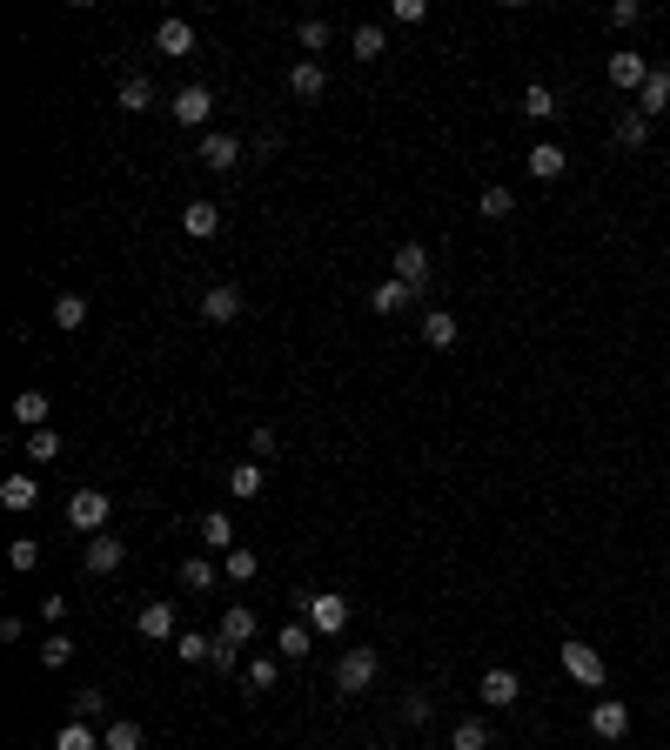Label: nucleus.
I'll list each match as a JSON object with an SVG mask.
<instances>
[{
    "instance_id": "nucleus-1",
    "label": "nucleus",
    "mask_w": 670,
    "mask_h": 750,
    "mask_svg": "<svg viewBox=\"0 0 670 750\" xmlns=\"http://www.w3.org/2000/svg\"><path fill=\"white\" fill-rule=\"evenodd\" d=\"M295 603H302V617H309L315 637H342V630H349V596L342 590H295Z\"/></svg>"
},
{
    "instance_id": "nucleus-2",
    "label": "nucleus",
    "mask_w": 670,
    "mask_h": 750,
    "mask_svg": "<svg viewBox=\"0 0 670 750\" xmlns=\"http://www.w3.org/2000/svg\"><path fill=\"white\" fill-rule=\"evenodd\" d=\"M67 523H74L81 536H101L114 523V496L108 489H94V483H81L74 496H67Z\"/></svg>"
},
{
    "instance_id": "nucleus-3",
    "label": "nucleus",
    "mask_w": 670,
    "mask_h": 750,
    "mask_svg": "<svg viewBox=\"0 0 670 750\" xmlns=\"http://www.w3.org/2000/svg\"><path fill=\"white\" fill-rule=\"evenodd\" d=\"M376 677H382V657L369 650V643H356V650H342V657H335V690H342V697H362Z\"/></svg>"
},
{
    "instance_id": "nucleus-4",
    "label": "nucleus",
    "mask_w": 670,
    "mask_h": 750,
    "mask_svg": "<svg viewBox=\"0 0 670 750\" xmlns=\"http://www.w3.org/2000/svg\"><path fill=\"white\" fill-rule=\"evenodd\" d=\"M557 657H563V677H570V684H583V690H603V677H610V663H603L597 643H577V637H570Z\"/></svg>"
},
{
    "instance_id": "nucleus-5",
    "label": "nucleus",
    "mask_w": 670,
    "mask_h": 750,
    "mask_svg": "<svg viewBox=\"0 0 670 750\" xmlns=\"http://www.w3.org/2000/svg\"><path fill=\"white\" fill-rule=\"evenodd\" d=\"M121 563H128V543H121V536H108V530L88 536V550H81V570L88 576H114Z\"/></svg>"
},
{
    "instance_id": "nucleus-6",
    "label": "nucleus",
    "mask_w": 670,
    "mask_h": 750,
    "mask_svg": "<svg viewBox=\"0 0 670 750\" xmlns=\"http://www.w3.org/2000/svg\"><path fill=\"white\" fill-rule=\"evenodd\" d=\"M201 168H208V175H235V168H242V141H235V134H201Z\"/></svg>"
},
{
    "instance_id": "nucleus-7",
    "label": "nucleus",
    "mask_w": 670,
    "mask_h": 750,
    "mask_svg": "<svg viewBox=\"0 0 670 750\" xmlns=\"http://www.w3.org/2000/svg\"><path fill=\"white\" fill-rule=\"evenodd\" d=\"M201 322H215V329L242 322V288H235V282H215L208 295H201Z\"/></svg>"
},
{
    "instance_id": "nucleus-8",
    "label": "nucleus",
    "mask_w": 670,
    "mask_h": 750,
    "mask_svg": "<svg viewBox=\"0 0 670 750\" xmlns=\"http://www.w3.org/2000/svg\"><path fill=\"white\" fill-rule=\"evenodd\" d=\"M389 268H396V282L409 288V295H423V288H429V248L423 242H402Z\"/></svg>"
},
{
    "instance_id": "nucleus-9",
    "label": "nucleus",
    "mask_w": 670,
    "mask_h": 750,
    "mask_svg": "<svg viewBox=\"0 0 670 750\" xmlns=\"http://www.w3.org/2000/svg\"><path fill=\"white\" fill-rule=\"evenodd\" d=\"M181 121V128H201V121H208V114H215V94L201 88V81H188V88L175 94V108H168Z\"/></svg>"
},
{
    "instance_id": "nucleus-10",
    "label": "nucleus",
    "mask_w": 670,
    "mask_h": 750,
    "mask_svg": "<svg viewBox=\"0 0 670 750\" xmlns=\"http://www.w3.org/2000/svg\"><path fill=\"white\" fill-rule=\"evenodd\" d=\"M134 630H141L148 643H175V637H181V630H175V603H141Z\"/></svg>"
},
{
    "instance_id": "nucleus-11",
    "label": "nucleus",
    "mask_w": 670,
    "mask_h": 750,
    "mask_svg": "<svg viewBox=\"0 0 670 750\" xmlns=\"http://www.w3.org/2000/svg\"><path fill=\"white\" fill-rule=\"evenodd\" d=\"M590 730H597L603 744H617V737L630 730V704H624V697H603V704L590 710Z\"/></svg>"
},
{
    "instance_id": "nucleus-12",
    "label": "nucleus",
    "mask_w": 670,
    "mask_h": 750,
    "mask_svg": "<svg viewBox=\"0 0 670 750\" xmlns=\"http://www.w3.org/2000/svg\"><path fill=\"white\" fill-rule=\"evenodd\" d=\"M610 81H617V88H624V94H637V88H644V81H650V61H644V54H630V47H624V54H610Z\"/></svg>"
},
{
    "instance_id": "nucleus-13",
    "label": "nucleus",
    "mask_w": 670,
    "mask_h": 750,
    "mask_svg": "<svg viewBox=\"0 0 670 750\" xmlns=\"http://www.w3.org/2000/svg\"><path fill=\"white\" fill-rule=\"evenodd\" d=\"M282 684V657H248L242 663V690L248 697H262V690H275Z\"/></svg>"
},
{
    "instance_id": "nucleus-14",
    "label": "nucleus",
    "mask_w": 670,
    "mask_h": 750,
    "mask_svg": "<svg viewBox=\"0 0 670 750\" xmlns=\"http://www.w3.org/2000/svg\"><path fill=\"white\" fill-rule=\"evenodd\" d=\"M155 54H168V61L195 54V27H188V21H161L155 27Z\"/></svg>"
},
{
    "instance_id": "nucleus-15",
    "label": "nucleus",
    "mask_w": 670,
    "mask_h": 750,
    "mask_svg": "<svg viewBox=\"0 0 670 750\" xmlns=\"http://www.w3.org/2000/svg\"><path fill=\"white\" fill-rule=\"evenodd\" d=\"M516 697H523L516 670H483V704H490V710H510Z\"/></svg>"
},
{
    "instance_id": "nucleus-16",
    "label": "nucleus",
    "mask_w": 670,
    "mask_h": 750,
    "mask_svg": "<svg viewBox=\"0 0 670 750\" xmlns=\"http://www.w3.org/2000/svg\"><path fill=\"white\" fill-rule=\"evenodd\" d=\"M201 550H235V516H228V509H208V516H201Z\"/></svg>"
},
{
    "instance_id": "nucleus-17",
    "label": "nucleus",
    "mask_w": 670,
    "mask_h": 750,
    "mask_svg": "<svg viewBox=\"0 0 670 750\" xmlns=\"http://www.w3.org/2000/svg\"><path fill=\"white\" fill-rule=\"evenodd\" d=\"M664 108H670V67H650V81L637 88V114L650 121V114H664Z\"/></svg>"
},
{
    "instance_id": "nucleus-18",
    "label": "nucleus",
    "mask_w": 670,
    "mask_h": 750,
    "mask_svg": "<svg viewBox=\"0 0 670 750\" xmlns=\"http://www.w3.org/2000/svg\"><path fill=\"white\" fill-rule=\"evenodd\" d=\"M262 489H268L262 463H235V469H228V496H235V503H255Z\"/></svg>"
},
{
    "instance_id": "nucleus-19",
    "label": "nucleus",
    "mask_w": 670,
    "mask_h": 750,
    "mask_svg": "<svg viewBox=\"0 0 670 750\" xmlns=\"http://www.w3.org/2000/svg\"><path fill=\"white\" fill-rule=\"evenodd\" d=\"M523 161H530V175H536V181H557L563 168H570V155H563L557 141H536V148H530Z\"/></svg>"
},
{
    "instance_id": "nucleus-20",
    "label": "nucleus",
    "mask_w": 670,
    "mask_h": 750,
    "mask_svg": "<svg viewBox=\"0 0 670 750\" xmlns=\"http://www.w3.org/2000/svg\"><path fill=\"white\" fill-rule=\"evenodd\" d=\"M181 228H188L195 242H208V235L222 228V208H215V201H188V208H181Z\"/></svg>"
},
{
    "instance_id": "nucleus-21",
    "label": "nucleus",
    "mask_w": 670,
    "mask_h": 750,
    "mask_svg": "<svg viewBox=\"0 0 670 750\" xmlns=\"http://www.w3.org/2000/svg\"><path fill=\"white\" fill-rule=\"evenodd\" d=\"M67 717H74V724H101V717H108V697H101V690H74V697H67Z\"/></svg>"
},
{
    "instance_id": "nucleus-22",
    "label": "nucleus",
    "mask_w": 670,
    "mask_h": 750,
    "mask_svg": "<svg viewBox=\"0 0 670 750\" xmlns=\"http://www.w3.org/2000/svg\"><path fill=\"white\" fill-rule=\"evenodd\" d=\"M289 88L302 94V101H315V94L329 88V74H322V61H295V67H289Z\"/></svg>"
},
{
    "instance_id": "nucleus-23",
    "label": "nucleus",
    "mask_w": 670,
    "mask_h": 750,
    "mask_svg": "<svg viewBox=\"0 0 670 750\" xmlns=\"http://www.w3.org/2000/svg\"><path fill=\"white\" fill-rule=\"evenodd\" d=\"M423 342H429V349H456V315H449V309H429V315H423Z\"/></svg>"
},
{
    "instance_id": "nucleus-24",
    "label": "nucleus",
    "mask_w": 670,
    "mask_h": 750,
    "mask_svg": "<svg viewBox=\"0 0 670 750\" xmlns=\"http://www.w3.org/2000/svg\"><path fill=\"white\" fill-rule=\"evenodd\" d=\"M222 643H255V610H248V603L222 610Z\"/></svg>"
},
{
    "instance_id": "nucleus-25",
    "label": "nucleus",
    "mask_w": 670,
    "mask_h": 750,
    "mask_svg": "<svg viewBox=\"0 0 670 750\" xmlns=\"http://www.w3.org/2000/svg\"><path fill=\"white\" fill-rule=\"evenodd\" d=\"M0 503L7 509H34L41 503V483H34V476H7V483H0Z\"/></svg>"
},
{
    "instance_id": "nucleus-26",
    "label": "nucleus",
    "mask_w": 670,
    "mask_h": 750,
    "mask_svg": "<svg viewBox=\"0 0 670 750\" xmlns=\"http://www.w3.org/2000/svg\"><path fill=\"white\" fill-rule=\"evenodd\" d=\"M409 302H416V295H409V288H402L396 275H389V282H382L376 295H369V309H376V315H402V309H409Z\"/></svg>"
},
{
    "instance_id": "nucleus-27",
    "label": "nucleus",
    "mask_w": 670,
    "mask_h": 750,
    "mask_svg": "<svg viewBox=\"0 0 670 750\" xmlns=\"http://www.w3.org/2000/svg\"><path fill=\"white\" fill-rule=\"evenodd\" d=\"M14 422H27V429H47V396H41V389H21V396H14Z\"/></svg>"
},
{
    "instance_id": "nucleus-28",
    "label": "nucleus",
    "mask_w": 670,
    "mask_h": 750,
    "mask_svg": "<svg viewBox=\"0 0 670 750\" xmlns=\"http://www.w3.org/2000/svg\"><path fill=\"white\" fill-rule=\"evenodd\" d=\"M101 750H141V724H134V717H114V724L101 730Z\"/></svg>"
},
{
    "instance_id": "nucleus-29",
    "label": "nucleus",
    "mask_w": 670,
    "mask_h": 750,
    "mask_svg": "<svg viewBox=\"0 0 670 750\" xmlns=\"http://www.w3.org/2000/svg\"><path fill=\"white\" fill-rule=\"evenodd\" d=\"M215 643H222V637H201V630H188V637H175V657H181V663H215Z\"/></svg>"
},
{
    "instance_id": "nucleus-30",
    "label": "nucleus",
    "mask_w": 670,
    "mask_h": 750,
    "mask_svg": "<svg viewBox=\"0 0 670 750\" xmlns=\"http://www.w3.org/2000/svg\"><path fill=\"white\" fill-rule=\"evenodd\" d=\"M81 322H88V295H61V302H54V329L74 335Z\"/></svg>"
},
{
    "instance_id": "nucleus-31",
    "label": "nucleus",
    "mask_w": 670,
    "mask_h": 750,
    "mask_svg": "<svg viewBox=\"0 0 670 750\" xmlns=\"http://www.w3.org/2000/svg\"><path fill=\"white\" fill-rule=\"evenodd\" d=\"M121 108H128V114H148V108H155V81L128 74V81H121Z\"/></svg>"
},
{
    "instance_id": "nucleus-32",
    "label": "nucleus",
    "mask_w": 670,
    "mask_h": 750,
    "mask_svg": "<svg viewBox=\"0 0 670 750\" xmlns=\"http://www.w3.org/2000/svg\"><path fill=\"white\" fill-rule=\"evenodd\" d=\"M523 114H530V121H550V114H557V88L530 81V88H523Z\"/></svg>"
},
{
    "instance_id": "nucleus-33",
    "label": "nucleus",
    "mask_w": 670,
    "mask_h": 750,
    "mask_svg": "<svg viewBox=\"0 0 670 750\" xmlns=\"http://www.w3.org/2000/svg\"><path fill=\"white\" fill-rule=\"evenodd\" d=\"M449 750H490V724H476V717H463V724L449 730Z\"/></svg>"
},
{
    "instance_id": "nucleus-34",
    "label": "nucleus",
    "mask_w": 670,
    "mask_h": 750,
    "mask_svg": "<svg viewBox=\"0 0 670 750\" xmlns=\"http://www.w3.org/2000/svg\"><path fill=\"white\" fill-rule=\"evenodd\" d=\"M476 215H483V221H510V215H516V195H510V188H483Z\"/></svg>"
},
{
    "instance_id": "nucleus-35",
    "label": "nucleus",
    "mask_w": 670,
    "mask_h": 750,
    "mask_svg": "<svg viewBox=\"0 0 670 750\" xmlns=\"http://www.w3.org/2000/svg\"><path fill=\"white\" fill-rule=\"evenodd\" d=\"M181 583H188V590H215V583H222V570H215L208 556H188V563H181Z\"/></svg>"
},
{
    "instance_id": "nucleus-36",
    "label": "nucleus",
    "mask_w": 670,
    "mask_h": 750,
    "mask_svg": "<svg viewBox=\"0 0 670 750\" xmlns=\"http://www.w3.org/2000/svg\"><path fill=\"white\" fill-rule=\"evenodd\" d=\"M54 750H101V737H94V724H74V717H67L61 737H54Z\"/></svg>"
},
{
    "instance_id": "nucleus-37",
    "label": "nucleus",
    "mask_w": 670,
    "mask_h": 750,
    "mask_svg": "<svg viewBox=\"0 0 670 750\" xmlns=\"http://www.w3.org/2000/svg\"><path fill=\"white\" fill-rule=\"evenodd\" d=\"M644 141H650V121H644V114H637V108H630L624 121H617V148H630V155H637Z\"/></svg>"
},
{
    "instance_id": "nucleus-38",
    "label": "nucleus",
    "mask_w": 670,
    "mask_h": 750,
    "mask_svg": "<svg viewBox=\"0 0 670 750\" xmlns=\"http://www.w3.org/2000/svg\"><path fill=\"white\" fill-rule=\"evenodd\" d=\"M275 657H282V663H302V657H309V630H302V623H289V630L275 637Z\"/></svg>"
},
{
    "instance_id": "nucleus-39",
    "label": "nucleus",
    "mask_w": 670,
    "mask_h": 750,
    "mask_svg": "<svg viewBox=\"0 0 670 750\" xmlns=\"http://www.w3.org/2000/svg\"><path fill=\"white\" fill-rule=\"evenodd\" d=\"M295 41H302V54L315 61V54H322V47L335 41V27H329V21H302V27H295Z\"/></svg>"
},
{
    "instance_id": "nucleus-40",
    "label": "nucleus",
    "mask_w": 670,
    "mask_h": 750,
    "mask_svg": "<svg viewBox=\"0 0 670 750\" xmlns=\"http://www.w3.org/2000/svg\"><path fill=\"white\" fill-rule=\"evenodd\" d=\"M61 456V436L54 429H27V463H54Z\"/></svg>"
},
{
    "instance_id": "nucleus-41",
    "label": "nucleus",
    "mask_w": 670,
    "mask_h": 750,
    "mask_svg": "<svg viewBox=\"0 0 670 750\" xmlns=\"http://www.w3.org/2000/svg\"><path fill=\"white\" fill-rule=\"evenodd\" d=\"M7 563H14V570H41V543H34V536H14V543H7Z\"/></svg>"
},
{
    "instance_id": "nucleus-42",
    "label": "nucleus",
    "mask_w": 670,
    "mask_h": 750,
    "mask_svg": "<svg viewBox=\"0 0 670 750\" xmlns=\"http://www.w3.org/2000/svg\"><path fill=\"white\" fill-rule=\"evenodd\" d=\"M429 717H436V697H423V690H409V697H402V724H416V730H423Z\"/></svg>"
},
{
    "instance_id": "nucleus-43",
    "label": "nucleus",
    "mask_w": 670,
    "mask_h": 750,
    "mask_svg": "<svg viewBox=\"0 0 670 750\" xmlns=\"http://www.w3.org/2000/svg\"><path fill=\"white\" fill-rule=\"evenodd\" d=\"M222 576H228V583H248V576H255V550H242V543H235V550H228V563H222Z\"/></svg>"
},
{
    "instance_id": "nucleus-44",
    "label": "nucleus",
    "mask_w": 670,
    "mask_h": 750,
    "mask_svg": "<svg viewBox=\"0 0 670 750\" xmlns=\"http://www.w3.org/2000/svg\"><path fill=\"white\" fill-rule=\"evenodd\" d=\"M382 47H389V41H382V27H376V21H362V27H356V61H376Z\"/></svg>"
},
{
    "instance_id": "nucleus-45",
    "label": "nucleus",
    "mask_w": 670,
    "mask_h": 750,
    "mask_svg": "<svg viewBox=\"0 0 670 750\" xmlns=\"http://www.w3.org/2000/svg\"><path fill=\"white\" fill-rule=\"evenodd\" d=\"M275 449H282L275 429H248V463H262V456H275Z\"/></svg>"
},
{
    "instance_id": "nucleus-46",
    "label": "nucleus",
    "mask_w": 670,
    "mask_h": 750,
    "mask_svg": "<svg viewBox=\"0 0 670 750\" xmlns=\"http://www.w3.org/2000/svg\"><path fill=\"white\" fill-rule=\"evenodd\" d=\"M389 14H396L402 27H423V21H429V0H396V7H389Z\"/></svg>"
},
{
    "instance_id": "nucleus-47",
    "label": "nucleus",
    "mask_w": 670,
    "mask_h": 750,
    "mask_svg": "<svg viewBox=\"0 0 670 750\" xmlns=\"http://www.w3.org/2000/svg\"><path fill=\"white\" fill-rule=\"evenodd\" d=\"M67 657H74V643H67V637H47V643H41V663H47V670H61Z\"/></svg>"
},
{
    "instance_id": "nucleus-48",
    "label": "nucleus",
    "mask_w": 670,
    "mask_h": 750,
    "mask_svg": "<svg viewBox=\"0 0 670 750\" xmlns=\"http://www.w3.org/2000/svg\"><path fill=\"white\" fill-rule=\"evenodd\" d=\"M208 670H222V677L242 670V643H215V663H208Z\"/></svg>"
},
{
    "instance_id": "nucleus-49",
    "label": "nucleus",
    "mask_w": 670,
    "mask_h": 750,
    "mask_svg": "<svg viewBox=\"0 0 670 750\" xmlns=\"http://www.w3.org/2000/svg\"><path fill=\"white\" fill-rule=\"evenodd\" d=\"M644 21V7H637V0H617V7H610V27H637Z\"/></svg>"
}]
</instances>
